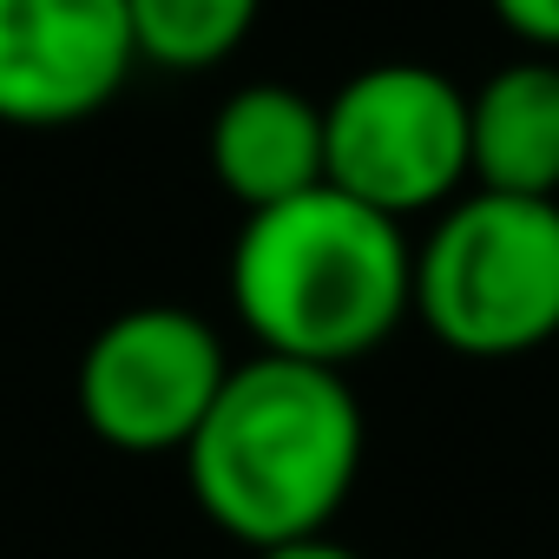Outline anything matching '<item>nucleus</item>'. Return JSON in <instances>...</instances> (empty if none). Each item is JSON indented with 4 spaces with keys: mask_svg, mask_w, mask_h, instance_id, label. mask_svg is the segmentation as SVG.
<instances>
[{
    "mask_svg": "<svg viewBox=\"0 0 559 559\" xmlns=\"http://www.w3.org/2000/svg\"><path fill=\"white\" fill-rule=\"evenodd\" d=\"M362 402L343 369L250 356L230 362L185 448L191 500L250 552L330 533L362 474Z\"/></svg>",
    "mask_w": 559,
    "mask_h": 559,
    "instance_id": "f257e3e1",
    "label": "nucleus"
},
{
    "mask_svg": "<svg viewBox=\"0 0 559 559\" xmlns=\"http://www.w3.org/2000/svg\"><path fill=\"white\" fill-rule=\"evenodd\" d=\"M230 310L263 356L349 369L415 310V243L395 217L317 185L243 217L230 243Z\"/></svg>",
    "mask_w": 559,
    "mask_h": 559,
    "instance_id": "f03ea898",
    "label": "nucleus"
},
{
    "mask_svg": "<svg viewBox=\"0 0 559 559\" xmlns=\"http://www.w3.org/2000/svg\"><path fill=\"white\" fill-rule=\"evenodd\" d=\"M415 317L474 362L559 336V198L461 191L415 250Z\"/></svg>",
    "mask_w": 559,
    "mask_h": 559,
    "instance_id": "7ed1b4c3",
    "label": "nucleus"
},
{
    "mask_svg": "<svg viewBox=\"0 0 559 559\" xmlns=\"http://www.w3.org/2000/svg\"><path fill=\"white\" fill-rule=\"evenodd\" d=\"M323 185L395 224L448 211L467 191V93L415 60L343 80L323 106Z\"/></svg>",
    "mask_w": 559,
    "mask_h": 559,
    "instance_id": "20e7f679",
    "label": "nucleus"
},
{
    "mask_svg": "<svg viewBox=\"0 0 559 559\" xmlns=\"http://www.w3.org/2000/svg\"><path fill=\"white\" fill-rule=\"evenodd\" d=\"M230 356L198 310L145 304L112 317L80 356V421L119 454H185L211 415Z\"/></svg>",
    "mask_w": 559,
    "mask_h": 559,
    "instance_id": "39448f33",
    "label": "nucleus"
},
{
    "mask_svg": "<svg viewBox=\"0 0 559 559\" xmlns=\"http://www.w3.org/2000/svg\"><path fill=\"white\" fill-rule=\"evenodd\" d=\"M132 67L126 0H0V126H80L119 99Z\"/></svg>",
    "mask_w": 559,
    "mask_h": 559,
    "instance_id": "423d86ee",
    "label": "nucleus"
},
{
    "mask_svg": "<svg viewBox=\"0 0 559 559\" xmlns=\"http://www.w3.org/2000/svg\"><path fill=\"white\" fill-rule=\"evenodd\" d=\"M211 171L250 211L290 204L323 185V106L297 86H243L211 119Z\"/></svg>",
    "mask_w": 559,
    "mask_h": 559,
    "instance_id": "0eeeda50",
    "label": "nucleus"
},
{
    "mask_svg": "<svg viewBox=\"0 0 559 559\" xmlns=\"http://www.w3.org/2000/svg\"><path fill=\"white\" fill-rule=\"evenodd\" d=\"M467 178L500 198H559V60H513L467 93Z\"/></svg>",
    "mask_w": 559,
    "mask_h": 559,
    "instance_id": "6e6552de",
    "label": "nucleus"
},
{
    "mask_svg": "<svg viewBox=\"0 0 559 559\" xmlns=\"http://www.w3.org/2000/svg\"><path fill=\"white\" fill-rule=\"evenodd\" d=\"M257 14H263V0H126L139 60L165 73L224 67L250 40Z\"/></svg>",
    "mask_w": 559,
    "mask_h": 559,
    "instance_id": "1a4fd4ad",
    "label": "nucleus"
},
{
    "mask_svg": "<svg viewBox=\"0 0 559 559\" xmlns=\"http://www.w3.org/2000/svg\"><path fill=\"white\" fill-rule=\"evenodd\" d=\"M487 8L520 47H533V60L559 53V0H487Z\"/></svg>",
    "mask_w": 559,
    "mask_h": 559,
    "instance_id": "9d476101",
    "label": "nucleus"
},
{
    "mask_svg": "<svg viewBox=\"0 0 559 559\" xmlns=\"http://www.w3.org/2000/svg\"><path fill=\"white\" fill-rule=\"evenodd\" d=\"M257 559H362V552L343 546V539H330V533H310V539H290V546H270Z\"/></svg>",
    "mask_w": 559,
    "mask_h": 559,
    "instance_id": "9b49d317",
    "label": "nucleus"
}]
</instances>
